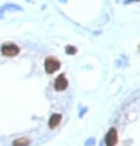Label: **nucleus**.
Listing matches in <instances>:
<instances>
[{
  "instance_id": "4",
  "label": "nucleus",
  "mask_w": 140,
  "mask_h": 146,
  "mask_svg": "<svg viewBox=\"0 0 140 146\" xmlns=\"http://www.w3.org/2000/svg\"><path fill=\"white\" fill-rule=\"evenodd\" d=\"M68 87V81L66 79V77L63 74L58 76L56 78V82H55V88L56 90H65Z\"/></svg>"
},
{
  "instance_id": "5",
  "label": "nucleus",
  "mask_w": 140,
  "mask_h": 146,
  "mask_svg": "<svg viewBox=\"0 0 140 146\" xmlns=\"http://www.w3.org/2000/svg\"><path fill=\"white\" fill-rule=\"evenodd\" d=\"M61 121V115L60 114H53L51 115V118L49 120V126L51 127V129H53V127H56L58 124H60Z\"/></svg>"
},
{
  "instance_id": "1",
  "label": "nucleus",
  "mask_w": 140,
  "mask_h": 146,
  "mask_svg": "<svg viewBox=\"0 0 140 146\" xmlns=\"http://www.w3.org/2000/svg\"><path fill=\"white\" fill-rule=\"evenodd\" d=\"M19 51H20V48L16 45H14V43H6V45L1 47V53L8 57L16 56V54L19 53Z\"/></svg>"
},
{
  "instance_id": "6",
  "label": "nucleus",
  "mask_w": 140,
  "mask_h": 146,
  "mask_svg": "<svg viewBox=\"0 0 140 146\" xmlns=\"http://www.w3.org/2000/svg\"><path fill=\"white\" fill-rule=\"evenodd\" d=\"M29 144H30L29 139L21 137V139H16V140L13 142V146H29Z\"/></svg>"
},
{
  "instance_id": "2",
  "label": "nucleus",
  "mask_w": 140,
  "mask_h": 146,
  "mask_svg": "<svg viewBox=\"0 0 140 146\" xmlns=\"http://www.w3.org/2000/svg\"><path fill=\"white\" fill-rule=\"evenodd\" d=\"M58 68H60V62H58L56 58H53V57L46 58V61H45V69H46L47 73H53V72H56Z\"/></svg>"
},
{
  "instance_id": "3",
  "label": "nucleus",
  "mask_w": 140,
  "mask_h": 146,
  "mask_svg": "<svg viewBox=\"0 0 140 146\" xmlns=\"http://www.w3.org/2000/svg\"><path fill=\"white\" fill-rule=\"evenodd\" d=\"M118 141V134L115 129H110L105 136V144L107 146H115Z\"/></svg>"
},
{
  "instance_id": "7",
  "label": "nucleus",
  "mask_w": 140,
  "mask_h": 146,
  "mask_svg": "<svg viewBox=\"0 0 140 146\" xmlns=\"http://www.w3.org/2000/svg\"><path fill=\"white\" fill-rule=\"evenodd\" d=\"M66 52H67L68 54H75L76 53V48L72 46H67L66 47Z\"/></svg>"
}]
</instances>
